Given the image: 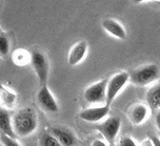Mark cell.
<instances>
[{"label":"cell","mask_w":160,"mask_h":146,"mask_svg":"<svg viewBox=\"0 0 160 146\" xmlns=\"http://www.w3.org/2000/svg\"><path fill=\"white\" fill-rule=\"evenodd\" d=\"M13 130L15 136L28 137L33 134L38 127V119H37L35 110L30 107H25L18 110L12 120Z\"/></svg>","instance_id":"cell-1"},{"label":"cell","mask_w":160,"mask_h":146,"mask_svg":"<svg viewBox=\"0 0 160 146\" xmlns=\"http://www.w3.org/2000/svg\"><path fill=\"white\" fill-rule=\"evenodd\" d=\"M130 81L137 86H147L159 79L160 71L156 64L142 65L128 74Z\"/></svg>","instance_id":"cell-2"},{"label":"cell","mask_w":160,"mask_h":146,"mask_svg":"<svg viewBox=\"0 0 160 146\" xmlns=\"http://www.w3.org/2000/svg\"><path fill=\"white\" fill-rule=\"evenodd\" d=\"M128 80H130V76L127 71L117 73L108 80L107 88H105V103L108 106H110L111 103L115 100L118 94L128 82Z\"/></svg>","instance_id":"cell-3"},{"label":"cell","mask_w":160,"mask_h":146,"mask_svg":"<svg viewBox=\"0 0 160 146\" xmlns=\"http://www.w3.org/2000/svg\"><path fill=\"white\" fill-rule=\"evenodd\" d=\"M31 64L35 71L37 78H38L40 85H47L50 73V65L47 56L39 51H34L31 53Z\"/></svg>","instance_id":"cell-4"},{"label":"cell","mask_w":160,"mask_h":146,"mask_svg":"<svg viewBox=\"0 0 160 146\" xmlns=\"http://www.w3.org/2000/svg\"><path fill=\"white\" fill-rule=\"evenodd\" d=\"M121 127V120L118 117H111L96 126V129L103 136V138L113 144Z\"/></svg>","instance_id":"cell-5"},{"label":"cell","mask_w":160,"mask_h":146,"mask_svg":"<svg viewBox=\"0 0 160 146\" xmlns=\"http://www.w3.org/2000/svg\"><path fill=\"white\" fill-rule=\"evenodd\" d=\"M107 79H102L98 82L93 83L84 90V100L90 104H99L105 102V88Z\"/></svg>","instance_id":"cell-6"},{"label":"cell","mask_w":160,"mask_h":146,"mask_svg":"<svg viewBox=\"0 0 160 146\" xmlns=\"http://www.w3.org/2000/svg\"><path fill=\"white\" fill-rule=\"evenodd\" d=\"M37 102L39 106L48 113H57L59 110L58 103H57L55 97L53 96L52 91L48 87V85H43L40 87L37 94Z\"/></svg>","instance_id":"cell-7"},{"label":"cell","mask_w":160,"mask_h":146,"mask_svg":"<svg viewBox=\"0 0 160 146\" xmlns=\"http://www.w3.org/2000/svg\"><path fill=\"white\" fill-rule=\"evenodd\" d=\"M110 113V106L107 104L102 106H95V107H88L84 108L83 110L80 111L79 117L85 122L97 123L103 120L105 117Z\"/></svg>","instance_id":"cell-8"},{"label":"cell","mask_w":160,"mask_h":146,"mask_svg":"<svg viewBox=\"0 0 160 146\" xmlns=\"http://www.w3.org/2000/svg\"><path fill=\"white\" fill-rule=\"evenodd\" d=\"M88 53V43L85 41H79L71 47L68 56V63L71 66H75L82 61Z\"/></svg>","instance_id":"cell-9"},{"label":"cell","mask_w":160,"mask_h":146,"mask_svg":"<svg viewBox=\"0 0 160 146\" xmlns=\"http://www.w3.org/2000/svg\"><path fill=\"white\" fill-rule=\"evenodd\" d=\"M101 25L105 32H108L110 35H112L115 38H118L120 40H124L127 38V32H125L124 27L117 20L107 18L102 21Z\"/></svg>","instance_id":"cell-10"},{"label":"cell","mask_w":160,"mask_h":146,"mask_svg":"<svg viewBox=\"0 0 160 146\" xmlns=\"http://www.w3.org/2000/svg\"><path fill=\"white\" fill-rule=\"evenodd\" d=\"M148 117V107L144 104H136L130 108L128 119L134 125H141Z\"/></svg>","instance_id":"cell-11"},{"label":"cell","mask_w":160,"mask_h":146,"mask_svg":"<svg viewBox=\"0 0 160 146\" xmlns=\"http://www.w3.org/2000/svg\"><path fill=\"white\" fill-rule=\"evenodd\" d=\"M57 139L62 146H73L76 142V138L72 131L64 129V128H53L50 133Z\"/></svg>","instance_id":"cell-12"},{"label":"cell","mask_w":160,"mask_h":146,"mask_svg":"<svg viewBox=\"0 0 160 146\" xmlns=\"http://www.w3.org/2000/svg\"><path fill=\"white\" fill-rule=\"evenodd\" d=\"M17 96L15 91L0 84V103L3 108H13L16 105Z\"/></svg>","instance_id":"cell-13"},{"label":"cell","mask_w":160,"mask_h":146,"mask_svg":"<svg viewBox=\"0 0 160 146\" xmlns=\"http://www.w3.org/2000/svg\"><path fill=\"white\" fill-rule=\"evenodd\" d=\"M0 131L3 136L11 137V138L15 137L13 130L12 118L5 110H0Z\"/></svg>","instance_id":"cell-14"},{"label":"cell","mask_w":160,"mask_h":146,"mask_svg":"<svg viewBox=\"0 0 160 146\" xmlns=\"http://www.w3.org/2000/svg\"><path fill=\"white\" fill-rule=\"evenodd\" d=\"M147 102L152 110H160V83L148 90L147 93Z\"/></svg>","instance_id":"cell-15"},{"label":"cell","mask_w":160,"mask_h":146,"mask_svg":"<svg viewBox=\"0 0 160 146\" xmlns=\"http://www.w3.org/2000/svg\"><path fill=\"white\" fill-rule=\"evenodd\" d=\"M12 60L18 66H25L28 63H31V53L23 48H19L13 53Z\"/></svg>","instance_id":"cell-16"},{"label":"cell","mask_w":160,"mask_h":146,"mask_svg":"<svg viewBox=\"0 0 160 146\" xmlns=\"http://www.w3.org/2000/svg\"><path fill=\"white\" fill-rule=\"evenodd\" d=\"M41 145L42 146H62L57 141V139L52 136L50 133H45L41 137Z\"/></svg>","instance_id":"cell-17"},{"label":"cell","mask_w":160,"mask_h":146,"mask_svg":"<svg viewBox=\"0 0 160 146\" xmlns=\"http://www.w3.org/2000/svg\"><path fill=\"white\" fill-rule=\"evenodd\" d=\"M10 51V40L5 34L0 35V56H7Z\"/></svg>","instance_id":"cell-18"},{"label":"cell","mask_w":160,"mask_h":146,"mask_svg":"<svg viewBox=\"0 0 160 146\" xmlns=\"http://www.w3.org/2000/svg\"><path fill=\"white\" fill-rule=\"evenodd\" d=\"M1 143L3 146H21L18 143V141H16L14 138H11V137L8 136H1Z\"/></svg>","instance_id":"cell-19"},{"label":"cell","mask_w":160,"mask_h":146,"mask_svg":"<svg viewBox=\"0 0 160 146\" xmlns=\"http://www.w3.org/2000/svg\"><path fill=\"white\" fill-rule=\"evenodd\" d=\"M118 146H137V144H136V142L134 141L133 138L125 136V137H122V138L119 140Z\"/></svg>","instance_id":"cell-20"},{"label":"cell","mask_w":160,"mask_h":146,"mask_svg":"<svg viewBox=\"0 0 160 146\" xmlns=\"http://www.w3.org/2000/svg\"><path fill=\"white\" fill-rule=\"evenodd\" d=\"M151 141H152V144L153 146H160V139L158 138V137L156 136H152L151 137Z\"/></svg>","instance_id":"cell-21"},{"label":"cell","mask_w":160,"mask_h":146,"mask_svg":"<svg viewBox=\"0 0 160 146\" xmlns=\"http://www.w3.org/2000/svg\"><path fill=\"white\" fill-rule=\"evenodd\" d=\"M91 146H108V145L103 141H101V140H94Z\"/></svg>","instance_id":"cell-22"},{"label":"cell","mask_w":160,"mask_h":146,"mask_svg":"<svg viewBox=\"0 0 160 146\" xmlns=\"http://www.w3.org/2000/svg\"><path fill=\"white\" fill-rule=\"evenodd\" d=\"M155 122H156V126L157 128L160 130V110H158L156 114V117H155Z\"/></svg>","instance_id":"cell-23"},{"label":"cell","mask_w":160,"mask_h":146,"mask_svg":"<svg viewBox=\"0 0 160 146\" xmlns=\"http://www.w3.org/2000/svg\"><path fill=\"white\" fill-rule=\"evenodd\" d=\"M141 146H153L152 141L150 139H145L143 142L141 143Z\"/></svg>","instance_id":"cell-24"},{"label":"cell","mask_w":160,"mask_h":146,"mask_svg":"<svg viewBox=\"0 0 160 146\" xmlns=\"http://www.w3.org/2000/svg\"><path fill=\"white\" fill-rule=\"evenodd\" d=\"M1 34H3V31H2L1 27H0V35H1Z\"/></svg>","instance_id":"cell-25"},{"label":"cell","mask_w":160,"mask_h":146,"mask_svg":"<svg viewBox=\"0 0 160 146\" xmlns=\"http://www.w3.org/2000/svg\"><path fill=\"white\" fill-rule=\"evenodd\" d=\"M0 146H3V145H2V143H0Z\"/></svg>","instance_id":"cell-26"}]
</instances>
